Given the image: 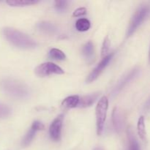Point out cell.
Returning a JSON list of instances; mask_svg holds the SVG:
<instances>
[{
  "instance_id": "cell-1",
  "label": "cell",
  "mask_w": 150,
  "mask_h": 150,
  "mask_svg": "<svg viewBox=\"0 0 150 150\" xmlns=\"http://www.w3.org/2000/svg\"><path fill=\"white\" fill-rule=\"evenodd\" d=\"M3 35L7 41L14 46L21 49H32L37 46L32 38L18 29L6 27L3 29Z\"/></svg>"
},
{
  "instance_id": "cell-2",
  "label": "cell",
  "mask_w": 150,
  "mask_h": 150,
  "mask_svg": "<svg viewBox=\"0 0 150 150\" xmlns=\"http://www.w3.org/2000/svg\"><path fill=\"white\" fill-rule=\"evenodd\" d=\"M1 89L8 96L23 100L29 95V87L23 82L14 79H5L1 82Z\"/></svg>"
},
{
  "instance_id": "cell-3",
  "label": "cell",
  "mask_w": 150,
  "mask_h": 150,
  "mask_svg": "<svg viewBox=\"0 0 150 150\" xmlns=\"http://www.w3.org/2000/svg\"><path fill=\"white\" fill-rule=\"evenodd\" d=\"M150 15V3H144L139 6L132 17L128 28H127V38L131 36L136 31V29L142 25Z\"/></svg>"
},
{
  "instance_id": "cell-4",
  "label": "cell",
  "mask_w": 150,
  "mask_h": 150,
  "mask_svg": "<svg viewBox=\"0 0 150 150\" xmlns=\"http://www.w3.org/2000/svg\"><path fill=\"white\" fill-rule=\"evenodd\" d=\"M108 108V99L106 96H103L99 100L95 108L96 115V125L97 133L100 136L103 131L104 125L106 119L107 111Z\"/></svg>"
},
{
  "instance_id": "cell-5",
  "label": "cell",
  "mask_w": 150,
  "mask_h": 150,
  "mask_svg": "<svg viewBox=\"0 0 150 150\" xmlns=\"http://www.w3.org/2000/svg\"><path fill=\"white\" fill-rule=\"evenodd\" d=\"M35 73L39 77H45L52 74L62 75L64 73V70L54 63L45 62L35 69Z\"/></svg>"
},
{
  "instance_id": "cell-6",
  "label": "cell",
  "mask_w": 150,
  "mask_h": 150,
  "mask_svg": "<svg viewBox=\"0 0 150 150\" xmlns=\"http://www.w3.org/2000/svg\"><path fill=\"white\" fill-rule=\"evenodd\" d=\"M139 72H140V69L139 67H135L133 70H130L129 73H127V74L125 75L121 79L118 81V83L116 84V86H114L113 90L111 91V95L113 97L116 96V95H118L127 84L130 83V81L133 80L134 79H136L137 77V76L139 75Z\"/></svg>"
},
{
  "instance_id": "cell-7",
  "label": "cell",
  "mask_w": 150,
  "mask_h": 150,
  "mask_svg": "<svg viewBox=\"0 0 150 150\" xmlns=\"http://www.w3.org/2000/svg\"><path fill=\"white\" fill-rule=\"evenodd\" d=\"M63 120H64V116L63 114H60L51 122L50 125V137L54 142H59L61 139Z\"/></svg>"
},
{
  "instance_id": "cell-8",
  "label": "cell",
  "mask_w": 150,
  "mask_h": 150,
  "mask_svg": "<svg viewBox=\"0 0 150 150\" xmlns=\"http://www.w3.org/2000/svg\"><path fill=\"white\" fill-rule=\"evenodd\" d=\"M114 54V53L109 54V55H108L106 57H105V58H103L101 60L100 62L98 64V66L91 72L90 74H89V76H88V77L86 78V81L87 82V83H92V82L95 81L99 77L100 75L101 74V73L103 71L104 69L106 67V66L108 65L109 62L111 61Z\"/></svg>"
},
{
  "instance_id": "cell-9",
  "label": "cell",
  "mask_w": 150,
  "mask_h": 150,
  "mask_svg": "<svg viewBox=\"0 0 150 150\" xmlns=\"http://www.w3.org/2000/svg\"><path fill=\"white\" fill-rule=\"evenodd\" d=\"M45 129V126L42 122L39 121H35L32 123L31 128L29 131L27 132L25 136L23 137V140L21 142V146L23 147H26L32 143V140L35 138V134L38 131L42 130Z\"/></svg>"
},
{
  "instance_id": "cell-10",
  "label": "cell",
  "mask_w": 150,
  "mask_h": 150,
  "mask_svg": "<svg viewBox=\"0 0 150 150\" xmlns=\"http://www.w3.org/2000/svg\"><path fill=\"white\" fill-rule=\"evenodd\" d=\"M100 95V92H95V93L90 94V95L82 96L81 98H80V101H79L78 107H79V108H87V107L91 106L98 100Z\"/></svg>"
},
{
  "instance_id": "cell-11",
  "label": "cell",
  "mask_w": 150,
  "mask_h": 150,
  "mask_svg": "<svg viewBox=\"0 0 150 150\" xmlns=\"http://www.w3.org/2000/svg\"><path fill=\"white\" fill-rule=\"evenodd\" d=\"M112 123L114 130H115L117 133H121L123 127L122 117L121 113L120 112L118 108H117V107H115V108H114V110H113Z\"/></svg>"
},
{
  "instance_id": "cell-12",
  "label": "cell",
  "mask_w": 150,
  "mask_h": 150,
  "mask_svg": "<svg viewBox=\"0 0 150 150\" xmlns=\"http://www.w3.org/2000/svg\"><path fill=\"white\" fill-rule=\"evenodd\" d=\"M80 101V97L79 95H72L66 98L62 103V107L64 109H70V108L78 107Z\"/></svg>"
},
{
  "instance_id": "cell-13",
  "label": "cell",
  "mask_w": 150,
  "mask_h": 150,
  "mask_svg": "<svg viewBox=\"0 0 150 150\" xmlns=\"http://www.w3.org/2000/svg\"><path fill=\"white\" fill-rule=\"evenodd\" d=\"M37 28L41 32L45 34H48V35H54L57 31L55 25L50 23V22L46 21H42L38 23L37 24Z\"/></svg>"
},
{
  "instance_id": "cell-14",
  "label": "cell",
  "mask_w": 150,
  "mask_h": 150,
  "mask_svg": "<svg viewBox=\"0 0 150 150\" xmlns=\"http://www.w3.org/2000/svg\"><path fill=\"white\" fill-rule=\"evenodd\" d=\"M38 2V0H9L6 1L8 5L12 7H24L35 4Z\"/></svg>"
},
{
  "instance_id": "cell-15",
  "label": "cell",
  "mask_w": 150,
  "mask_h": 150,
  "mask_svg": "<svg viewBox=\"0 0 150 150\" xmlns=\"http://www.w3.org/2000/svg\"><path fill=\"white\" fill-rule=\"evenodd\" d=\"M137 130H138V134H139V137L142 141L145 142L146 140V128H145V120L144 117L143 116L139 119L137 124Z\"/></svg>"
},
{
  "instance_id": "cell-16",
  "label": "cell",
  "mask_w": 150,
  "mask_h": 150,
  "mask_svg": "<svg viewBox=\"0 0 150 150\" xmlns=\"http://www.w3.org/2000/svg\"><path fill=\"white\" fill-rule=\"evenodd\" d=\"M127 135H128L129 140L128 150H141L139 143L130 128H129L128 131H127Z\"/></svg>"
},
{
  "instance_id": "cell-17",
  "label": "cell",
  "mask_w": 150,
  "mask_h": 150,
  "mask_svg": "<svg viewBox=\"0 0 150 150\" xmlns=\"http://www.w3.org/2000/svg\"><path fill=\"white\" fill-rule=\"evenodd\" d=\"M90 22L86 18H79L76 23V28L79 32H86L90 28Z\"/></svg>"
},
{
  "instance_id": "cell-18",
  "label": "cell",
  "mask_w": 150,
  "mask_h": 150,
  "mask_svg": "<svg viewBox=\"0 0 150 150\" xmlns=\"http://www.w3.org/2000/svg\"><path fill=\"white\" fill-rule=\"evenodd\" d=\"M82 54L87 59H92L94 54V45L91 41L86 42L84 46L83 47Z\"/></svg>"
},
{
  "instance_id": "cell-19",
  "label": "cell",
  "mask_w": 150,
  "mask_h": 150,
  "mask_svg": "<svg viewBox=\"0 0 150 150\" xmlns=\"http://www.w3.org/2000/svg\"><path fill=\"white\" fill-rule=\"evenodd\" d=\"M48 56H49L50 58L55 60H64L66 59V56L64 54V52H62L61 50L57 49V48L51 49Z\"/></svg>"
},
{
  "instance_id": "cell-20",
  "label": "cell",
  "mask_w": 150,
  "mask_h": 150,
  "mask_svg": "<svg viewBox=\"0 0 150 150\" xmlns=\"http://www.w3.org/2000/svg\"><path fill=\"white\" fill-rule=\"evenodd\" d=\"M110 50V40L108 38V37L107 36L106 38L104 39L102 45V48H101V56H102L103 59L106 57L107 56L109 55L108 53H109Z\"/></svg>"
},
{
  "instance_id": "cell-21",
  "label": "cell",
  "mask_w": 150,
  "mask_h": 150,
  "mask_svg": "<svg viewBox=\"0 0 150 150\" xmlns=\"http://www.w3.org/2000/svg\"><path fill=\"white\" fill-rule=\"evenodd\" d=\"M54 7H55L57 11L59 12V13H63L67 9L68 2L65 0H57V1H55Z\"/></svg>"
},
{
  "instance_id": "cell-22",
  "label": "cell",
  "mask_w": 150,
  "mask_h": 150,
  "mask_svg": "<svg viewBox=\"0 0 150 150\" xmlns=\"http://www.w3.org/2000/svg\"><path fill=\"white\" fill-rule=\"evenodd\" d=\"M11 114V109L7 105L0 103V118H6Z\"/></svg>"
},
{
  "instance_id": "cell-23",
  "label": "cell",
  "mask_w": 150,
  "mask_h": 150,
  "mask_svg": "<svg viewBox=\"0 0 150 150\" xmlns=\"http://www.w3.org/2000/svg\"><path fill=\"white\" fill-rule=\"evenodd\" d=\"M86 14V9L85 7H79L76 9L73 13V16L74 17H80Z\"/></svg>"
},
{
  "instance_id": "cell-24",
  "label": "cell",
  "mask_w": 150,
  "mask_h": 150,
  "mask_svg": "<svg viewBox=\"0 0 150 150\" xmlns=\"http://www.w3.org/2000/svg\"><path fill=\"white\" fill-rule=\"evenodd\" d=\"M144 111H146V112L150 111V97L149 98V99L146 100V102L145 103L144 105Z\"/></svg>"
},
{
  "instance_id": "cell-25",
  "label": "cell",
  "mask_w": 150,
  "mask_h": 150,
  "mask_svg": "<svg viewBox=\"0 0 150 150\" xmlns=\"http://www.w3.org/2000/svg\"><path fill=\"white\" fill-rule=\"evenodd\" d=\"M93 150H104V149H103L102 147H100V146H98V147H95Z\"/></svg>"
},
{
  "instance_id": "cell-26",
  "label": "cell",
  "mask_w": 150,
  "mask_h": 150,
  "mask_svg": "<svg viewBox=\"0 0 150 150\" xmlns=\"http://www.w3.org/2000/svg\"><path fill=\"white\" fill-rule=\"evenodd\" d=\"M149 60L150 62V48H149Z\"/></svg>"
}]
</instances>
